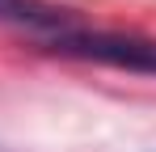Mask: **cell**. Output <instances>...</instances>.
<instances>
[{
  "label": "cell",
  "mask_w": 156,
  "mask_h": 152,
  "mask_svg": "<svg viewBox=\"0 0 156 152\" xmlns=\"http://www.w3.org/2000/svg\"><path fill=\"white\" fill-rule=\"evenodd\" d=\"M47 51L72 55V59H97L110 68L156 76V38H135V34H101V30H59L47 38Z\"/></svg>",
  "instance_id": "6da1fadb"
},
{
  "label": "cell",
  "mask_w": 156,
  "mask_h": 152,
  "mask_svg": "<svg viewBox=\"0 0 156 152\" xmlns=\"http://www.w3.org/2000/svg\"><path fill=\"white\" fill-rule=\"evenodd\" d=\"M0 21L26 25V30H42V34H59V30H68V25H72L59 9L38 4V0H0Z\"/></svg>",
  "instance_id": "7a4b0ae2"
}]
</instances>
